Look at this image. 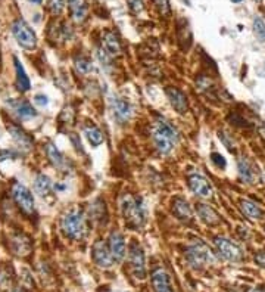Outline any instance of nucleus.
Wrapping results in <instances>:
<instances>
[{
    "instance_id": "nucleus-28",
    "label": "nucleus",
    "mask_w": 265,
    "mask_h": 292,
    "mask_svg": "<svg viewBox=\"0 0 265 292\" xmlns=\"http://www.w3.org/2000/svg\"><path fill=\"white\" fill-rule=\"evenodd\" d=\"M90 217L93 221L105 223L106 221V207L102 199H97L91 207H90Z\"/></svg>"
},
{
    "instance_id": "nucleus-17",
    "label": "nucleus",
    "mask_w": 265,
    "mask_h": 292,
    "mask_svg": "<svg viewBox=\"0 0 265 292\" xmlns=\"http://www.w3.org/2000/svg\"><path fill=\"white\" fill-rule=\"evenodd\" d=\"M102 47L112 58L121 55V42H120L118 36L115 33H112V31H105L103 33V36H102Z\"/></svg>"
},
{
    "instance_id": "nucleus-30",
    "label": "nucleus",
    "mask_w": 265,
    "mask_h": 292,
    "mask_svg": "<svg viewBox=\"0 0 265 292\" xmlns=\"http://www.w3.org/2000/svg\"><path fill=\"white\" fill-rule=\"evenodd\" d=\"M75 68H77L78 73L86 76V74H90L93 71V62L87 56H78V58H75Z\"/></svg>"
},
{
    "instance_id": "nucleus-38",
    "label": "nucleus",
    "mask_w": 265,
    "mask_h": 292,
    "mask_svg": "<svg viewBox=\"0 0 265 292\" xmlns=\"http://www.w3.org/2000/svg\"><path fill=\"white\" fill-rule=\"evenodd\" d=\"M9 157H16V154L13 151H0V161L7 160Z\"/></svg>"
},
{
    "instance_id": "nucleus-21",
    "label": "nucleus",
    "mask_w": 265,
    "mask_h": 292,
    "mask_svg": "<svg viewBox=\"0 0 265 292\" xmlns=\"http://www.w3.org/2000/svg\"><path fill=\"white\" fill-rule=\"evenodd\" d=\"M196 212H198L199 218H200L205 224H208V226H215V224L220 223L218 214L211 208L209 205H206V204H198V205H196Z\"/></svg>"
},
{
    "instance_id": "nucleus-4",
    "label": "nucleus",
    "mask_w": 265,
    "mask_h": 292,
    "mask_svg": "<svg viewBox=\"0 0 265 292\" xmlns=\"http://www.w3.org/2000/svg\"><path fill=\"white\" fill-rule=\"evenodd\" d=\"M189 266L192 269H196V270H200L203 269L208 263L212 261V254L211 251L208 250L202 242H196V244H192L184 254Z\"/></svg>"
},
{
    "instance_id": "nucleus-42",
    "label": "nucleus",
    "mask_w": 265,
    "mask_h": 292,
    "mask_svg": "<svg viewBox=\"0 0 265 292\" xmlns=\"http://www.w3.org/2000/svg\"><path fill=\"white\" fill-rule=\"evenodd\" d=\"M10 292H25L24 290H19V288H16V290H12Z\"/></svg>"
},
{
    "instance_id": "nucleus-16",
    "label": "nucleus",
    "mask_w": 265,
    "mask_h": 292,
    "mask_svg": "<svg viewBox=\"0 0 265 292\" xmlns=\"http://www.w3.org/2000/svg\"><path fill=\"white\" fill-rule=\"evenodd\" d=\"M7 130H9V134L12 136L13 142L19 148H22L24 151H28V149L33 148V139H31V136L27 131H24L21 127H18V125H9Z\"/></svg>"
},
{
    "instance_id": "nucleus-44",
    "label": "nucleus",
    "mask_w": 265,
    "mask_h": 292,
    "mask_svg": "<svg viewBox=\"0 0 265 292\" xmlns=\"http://www.w3.org/2000/svg\"><path fill=\"white\" fill-rule=\"evenodd\" d=\"M231 1H233V3H240L242 0H231Z\"/></svg>"
},
{
    "instance_id": "nucleus-3",
    "label": "nucleus",
    "mask_w": 265,
    "mask_h": 292,
    "mask_svg": "<svg viewBox=\"0 0 265 292\" xmlns=\"http://www.w3.org/2000/svg\"><path fill=\"white\" fill-rule=\"evenodd\" d=\"M61 227L62 232L65 233L66 238L72 241H80L86 236L87 227H86V220L83 217V212L78 209H69L61 220Z\"/></svg>"
},
{
    "instance_id": "nucleus-39",
    "label": "nucleus",
    "mask_w": 265,
    "mask_h": 292,
    "mask_svg": "<svg viewBox=\"0 0 265 292\" xmlns=\"http://www.w3.org/2000/svg\"><path fill=\"white\" fill-rule=\"evenodd\" d=\"M255 261L261 266V267H265V252H258L255 255Z\"/></svg>"
},
{
    "instance_id": "nucleus-15",
    "label": "nucleus",
    "mask_w": 265,
    "mask_h": 292,
    "mask_svg": "<svg viewBox=\"0 0 265 292\" xmlns=\"http://www.w3.org/2000/svg\"><path fill=\"white\" fill-rule=\"evenodd\" d=\"M7 106H9L19 118H22V120L34 118V117L37 115L36 109H34L27 100H19V99L13 100V99H12V100L7 102Z\"/></svg>"
},
{
    "instance_id": "nucleus-20",
    "label": "nucleus",
    "mask_w": 265,
    "mask_h": 292,
    "mask_svg": "<svg viewBox=\"0 0 265 292\" xmlns=\"http://www.w3.org/2000/svg\"><path fill=\"white\" fill-rule=\"evenodd\" d=\"M68 7L71 16L75 22H84L87 18V3L86 0H68Z\"/></svg>"
},
{
    "instance_id": "nucleus-34",
    "label": "nucleus",
    "mask_w": 265,
    "mask_h": 292,
    "mask_svg": "<svg viewBox=\"0 0 265 292\" xmlns=\"http://www.w3.org/2000/svg\"><path fill=\"white\" fill-rule=\"evenodd\" d=\"M74 115H75V114H74L72 108H71V106H69V108L66 106V108L62 111V114H61V117H59V121H61V123L64 121V123H66V124H68V123L71 124V123L74 121Z\"/></svg>"
},
{
    "instance_id": "nucleus-2",
    "label": "nucleus",
    "mask_w": 265,
    "mask_h": 292,
    "mask_svg": "<svg viewBox=\"0 0 265 292\" xmlns=\"http://www.w3.org/2000/svg\"><path fill=\"white\" fill-rule=\"evenodd\" d=\"M121 211L129 227L140 229L146 223V211L140 199L132 195H124L121 199Z\"/></svg>"
},
{
    "instance_id": "nucleus-29",
    "label": "nucleus",
    "mask_w": 265,
    "mask_h": 292,
    "mask_svg": "<svg viewBox=\"0 0 265 292\" xmlns=\"http://www.w3.org/2000/svg\"><path fill=\"white\" fill-rule=\"evenodd\" d=\"M13 284V272L7 266L0 267V290H9Z\"/></svg>"
},
{
    "instance_id": "nucleus-40",
    "label": "nucleus",
    "mask_w": 265,
    "mask_h": 292,
    "mask_svg": "<svg viewBox=\"0 0 265 292\" xmlns=\"http://www.w3.org/2000/svg\"><path fill=\"white\" fill-rule=\"evenodd\" d=\"M71 142L75 145V148H77L78 151H83V148H81V140H80V137H78V136L71 134Z\"/></svg>"
},
{
    "instance_id": "nucleus-36",
    "label": "nucleus",
    "mask_w": 265,
    "mask_h": 292,
    "mask_svg": "<svg viewBox=\"0 0 265 292\" xmlns=\"http://www.w3.org/2000/svg\"><path fill=\"white\" fill-rule=\"evenodd\" d=\"M130 7L134 12H141L143 10V1L141 0H127Z\"/></svg>"
},
{
    "instance_id": "nucleus-31",
    "label": "nucleus",
    "mask_w": 265,
    "mask_h": 292,
    "mask_svg": "<svg viewBox=\"0 0 265 292\" xmlns=\"http://www.w3.org/2000/svg\"><path fill=\"white\" fill-rule=\"evenodd\" d=\"M254 31H255V36L261 42H265V22L261 18H255L254 19Z\"/></svg>"
},
{
    "instance_id": "nucleus-22",
    "label": "nucleus",
    "mask_w": 265,
    "mask_h": 292,
    "mask_svg": "<svg viewBox=\"0 0 265 292\" xmlns=\"http://www.w3.org/2000/svg\"><path fill=\"white\" fill-rule=\"evenodd\" d=\"M173 212L181 221H192V218H193L192 209L189 207L187 201L183 199V198H176L173 201Z\"/></svg>"
},
{
    "instance_id": "nucleus-13",
    "label": "nucleus",
    "mask_w": 265,
    "mask_h": 292,
    "mask_svg": "<svg viewBox=\"0 0 265 292\" xmlns=\"http://www.w3.org/2000/svg\"><path fill=\"white\" fill-rule=\"evenodd\" d=\"M109 250L112 252V257H114L115 261H123L124 260L127 245H126V239H124L123 233L115 230L109 235Z\"/></svg>"
},
{
    "instance_id": "nucleus-8",
    "label": "nucleus",
    "mask_w": 265,
    "mask_h": 292,
    "mask_svg": "<svg viewBox=\"0 0 265 292\" xmlns=\"http://www.w3.org/2000/svg\"><path fill=\"white\" fill-rule=\"evenodd\" d=\"M91 258L102 269H111L114 266V257H112V252L109 250V245H106L102 239H97L93 244Z\"/></svg>"
},
{
    "instance_id": "nucleus-33",
    "label": "nucleus",
    "mask_w": 265,
    "mask_h": 292,
    "mask_svg": "<svg viewBox=\"0 0 265 292\" xmlns=\"http://www.w3.org/2000/svg\"><path fill=\"white\" fill-rule=\"evenodd\" d=\"M153 4L158 7V10L161 12V15L168 16L171 13V6H170V0H152Z\"/></svg>"
},
{
    "instance_id": "nucleus-19",
    "label": "nucleus",
    "mask_w": 265,
    "mask_h": 292,
    "mask_svg": "<svg viewBox=\"0 0 265 292\" xmlns=\"http://www.w3.org/2000/svg\"><path fill=\"white\" fill-rule=\"evenodd\" d=\"M111 108L114 111V115L121 120L126 121L132 117V106L127 100L121 99V97H112L111 99Z\"/></svg>"
},
{
    "instance_id": "nucleus-41",
    "label": "nucleus",
    "mask_w": 265,
    "mask_h": 292,
    "mask_svg": "<svg viewBox=\"0 0 265 292\" xmlns=\"http://www.w3.org/2000/svg\"><path fill=\"white\" fill-rule=\"evenodd\" d=\"M248 292H265L264 290H260V288H254V290H251V291Z\"/></svg>"
},
{
    "instance_id": "nucleus-10",
    "label": "nucleus",
    "mask_w": 265,
    "mask_h": 292,
    "mask_svg": "<svg viewBox=\"0 0 265 292\" xmlns=\"http://www.w3.org/2000/svg\"><path fill=\"white\" fill-rule=\"evenodd\" d=\"M9 248L18 257H27L31 252L33 244L31 239L24 233H15L9 238Z\"/></svg>"
},
{
    "instance_id": "nucleus-24",
    "label": "nucleus",
    "mask_w": 265,
    "mask_h": 292,
    "mask_svg": "<svg viewBox=\"0 0 265 292\" xmlns=\"http://www.w3.org/2000/svg\"><path fill=\"white\" fill-rule=\"evenodd\" d=\"M15 71H16V86L21 92H28L30 87H31V83H30V79L24 70V67L21 65L19 59L15 58Z\"/></svg>"
},
{
    "instance_id": "nucleus-1",
    "label": "nucleus",
    "mask_w": 265,
    "mask_h": 292,
    "mask_svg": "<svg viewBox=\"0 0 265 292\" xmlns=\"http://www.w3.org/2000/svg\"><path fill=\"white\" fill-rule=\"evenodd\" d=\"M152 139H153V143H155L156 149L161 154L167 155L174 149V146L177 145L178 133L168 121H165L164 118H159L158 121H155V125H153Z\"/></svg>"
},
{
    "instance_id": "nucleus-32",
    "label": "nucleus",
    "mask_w": 265,
    "mask_h": 292,
    "mask_svg": "<svg viewBox=\"0 0 265 292\" xmlns=\"http://www.w3.org/2000/svg\"><path fill=\"white\" fill-rule=\"evenodd\" d=\"M65 6V0H49L47 1V7L53 15H59L64 10Z\"/></svg>"
},
{
    "instance_id": "nucleus-11",
    "label": "nucleus",
    "mask_w": 265,
    "mask_h": 292,
    "mask_svg": "<svg viewBox=\"0 0 265 292\" xmlns=\"http://www.w3.org/2000/svg\"><path fill=\"white\" fill-rule=\"evenodd\" d=\"M189 188H190V191L195 195H198L200 198H209V196H212V186L200 174H192L189 177Z\"/></svg>"
},
{
    "instance_id": "nucleus-26",
    "label": "nucleus",
    "mask_w": 265,
    "mask_h": 292,
    "mask_svg": "<svg viewBox=\"0 0 265 292\" xmlns=\"http://www.w3.org/2000/svg\"><path fill=\"white\" fill-rule=\"evenodd\" d=\"M84 134H86V137H87L88 143L91 145V146H99V145H102L103 143V133L100 131V128L99 127H96L94 124H87L84 127Z\"/></svg>"
},
{
    "instance_id": "nucleus-35",
    "label": "nucleus",
    "mask_w": 265,
    "mask_h": 292,
    "mask_svg": "<svg viewBox=\"0 0 265 292\" xmlns=\"http://www.w3.org/2000/svg\"><path fill=\"white\" fill-rule=\"evenodd\" d=\"M211 161H212L218 168H225V166H227L225 158H224L221 154H218V152H212V154H211Z\"/></svg>"
},
{
    "instance_id": "nucleus-23",
    "label": "nucleus",
    "mask_w": 265,
    "mask_h": 292,
    "mask_svg": "<svg viewBox=\"0 0 265 292\" xmlns=\"http://www.w3.org/2000/svg\"><path fill=\"white\" fill-rule=\"evenodd\" d=\"M237 167H239V177L242 179V182L249 183V185L255 182V170H254L252 164L245 157L239 158Z\"/></svg>"
},
{
    "instance_id": "nucleus-18",
    "label": "nucleus",
    "mask_w": 265,
    "mask_h": 292,
    "mask_svg": "<svg viewBox=\"0 0 265 292\" xmlns=\"http://www.w3.org/2000/svg\"><path fill=\"white\" fill-rule=\"evenodd\" d=\"M46 154H47V158L50 160L53 167L61 170V171H68L66 168L69 166V163L66 161V158L62 155V152L53 143H49L46 146Z\"/></svg>"
},
{
    "instance_id": "nucleus-7",
    "label": "nucleus",
    "mask_w": 265,
    "mask_h": 292,
    "mask_svg": "<svg viewBox=\"0 0 265 292\" xmlns=\"http://www.w3.org/2000/svg\"><path fill=\"white\" fill-rule=\"evenodd\" d=\"M129 260H130V269H132V276L135 279H144L146 278V263H144V252L143 248L137 244L132 242L129 251Z\"/></svg>"
},
{
    "instance_id": "nucleus-9",
    "label": "nucleus",
    "mask_w": 265,
    "mask_h": 292,
    "mask_svg": "<svg viewBox=\"0 0 265 292\" xmlns=\"http://www.w3.org/2000/svg\"><path fill=\"white\" fill-rule=\"evenodd\" d=\"M214 244H215L217 250H218L220 255L224 260L236 263V261H239L242 258V251H240V248L234 242H231L230 239L217 236L214 239Z\"/></svg>"
},
{
    "instance_id": "nucleus-12",
    "label": "nucleus",
    "mask_w": 265,
    "mask_h": 292,
    "mask_svg": "<svg viewBox=\"0 0 265 292\" xmlns=\"http://www.w3.org/2000/svg\"><path fill=\"white\" fill-rule=\"evenodd\" d=\"M150 281H152L153 292H174L173 287H171L170 275L162 267H158L152 272Z\"/></svg>"
},
{
    "instance_id": "nucleus-5",
    "label": "nucleus",
    "mask_w": 265,
    "mask_h": 292,
    "mask_svg": "<svg viewBox=\"0 0 265 292\" xmlns=\"http://www.w3.org/2000/svg\"><path fill=\"white\" fill-rule=\"evenodd\" d=\"M12 34L15 36L16 42L24 49H34L37 46V37L34 31L30 28V25L24 19H16L12 24Z\"/></svg>"
},
{
    "instance_id": "nucleus-25",
    "label": "nucleus",
    "mask_w": 265,
    "mask_h": 292,
    "mask_svg": "<svg viewBox=\"0 0 265 292\" xmlns=\"http://www.w3.org/2000/svg\"><path fill=\"white\" fill-rule=\"evenodd\" d=\"M53 189L52 180L46 176V174H37L36 180H34V191L40 195V196H47Z\"/></svg>"
},
{
    "instance_id": "nucleus-43",
    "label": "nucleus",
    "mask_w": 265,
    "mask_h": 292,
    "mask_svg": "<svg viewBox=\"0 0 265 292\" xmlns=\"http://www.w3.org/2000/svg\"><path fill=\"white\" fill-rule=\"evenodd\" d=\"M30 1H34V3H37V4H40V3H42V0H30Z\"/></svg>"
},
{
    "instance_id": "nucleus-27",
    "label": "nucleus",
    "mask_w": 265,
    "mask_h": 292,
    "mask_svg": "<svg viewBox=\"0 0 265 292\" xmlns=\"http://www.w3.org/2000/svg\"><path fill=\"white\" fill-rule=\"evenodd\" d=\"M240 208H242L243 214H245L246 217H249V218H252V220H258V218H261V217L264 215V211H263V209L260 208L255 202L248 201V199H245V201L240 202Z\"/></svg>"
},
{
    "instance_id": "nucleus-14",
    "label": "nucleus",
    "mask_w": 265,
    "mask_h": 292,
    "mask_svg": "<svg viewBox=\"0 0 265 292\" xmlns=\"http://www.w3.org/2000/svg\"><path fill=\"white\" fill-rule=\"evenodd\" d=\"M167 96L173 105V108L176 109L178 114H186L189 109L187 105V96L184 95L183 90L177 89V87H168L167 89Z\"/></svg>"
},
{
    "instance_id": "nucleus-37",
    "label": "nucleus",
    "mask_w": 265,
    "mask_h": 292,
    "mask_svg": "<svg viewBox=\"0 0 265 292\" xmlns=\"http://www.w3.org/2000/svg\"><path fill=\"white\" fill-rule=\"evenodd\" d=\"M34 102H36L37 105H40V106H46V105L49 103V99H47L46 95H36V96H34Z\"/></svg>"
},
{
    "instance_id": "nucleus-6",
    "label": "nucleus",
    "mask_w": 265,
    "mask_h": 292,
    "mask_svg": "<svg viewBox=\"0 0 265 292\" xmlns=\"http://www.w3.org/2000/svg\"><path fill=\"white\" fill-rule=\"evenodd\" d=\"M12 196H13V201L16 202V205L21 208L22 212L31 215L36 209L34 205V198H33V194L22 185V183H13L12 186Z\"/></svg>"
}]
</instances>
